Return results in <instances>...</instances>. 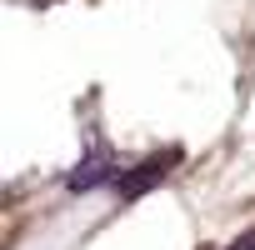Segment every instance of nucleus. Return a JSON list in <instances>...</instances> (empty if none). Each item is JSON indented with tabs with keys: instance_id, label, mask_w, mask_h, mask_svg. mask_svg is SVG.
<instances>
[{
	"instance_id": "obj_1",
	"label": "nucleus",
	"mask_w": 255,
	"mask_h": 250,
	"mask_svg": "<svg viewBox=\"0 0 255 250\" xmlns=\"http://www.w3.org/2000/svg\"><path fill=\"white\" fill-rule=\"evenodd\" d=\"M100 180H110V160H85L75 175H70V190H90V185H100Z\"/></svg>"
}]
</instances>
